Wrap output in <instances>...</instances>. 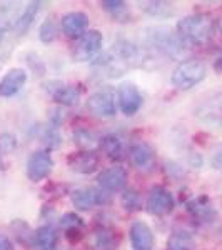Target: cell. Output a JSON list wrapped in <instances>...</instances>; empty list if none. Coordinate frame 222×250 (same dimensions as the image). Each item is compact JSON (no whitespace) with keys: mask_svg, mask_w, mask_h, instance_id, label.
Returning <instances> with one entry per match:
<instances>
[{"mask_svg":"<svg viewBox=\"0 0 222 250\" xmlns=\"http://www.w3.org/2000/svg\"><path fill=\"white\" fill-rule=\"evenodd\" d=\"M42 9V2H30L25 5V9H23L22 15H20L17 25H15L14 32L17 35H23L27 30L32 27V23L35 22V19H37L39 12Z\"/></svg>","mask_w":222,"mask_h":250,"instance_id":"cell-21","label":"cell"},{"mask_svg":"<svg viewBox=\"0 0 222 250\" xmlns=\"http://www.w3.org/2000/svg\"><path fill=\"white\" fill-rule=\"evenodd\" d=\"M187 210L197 222H212L216 219L214 205L211 204V200L204 195L197 197V199H192L191 202H187Z\"/></svg>","mask_w":222,"mask_h":250,"instance_id":"cell-19","label":"cell"},{"mask_svg":"<svg viewBox=\"0 0 222 250\" xmlns=\"http://www.w3.org/2000/svg\"><path fill=\"white\" fill-rule=\"evenodd\" d=\"M212 167L217 170H222V145L216 150V154L212 157Z\"/></svg>","mask_w":222,"mask_h":250,"instance_id":"cell-31","label":"cell"},{"mask_svg":"<svg viewBox=\"0 0 222 250\" xmlns=\"http://www.w3.org/2000/svg\"><path fill=\"white\" fill-rule=\"evenodd\" d=\"M177 34L189 45H202L214 34V20L207 14H192L177 22Z\"/></svg>","mask_w":222,"mask_h":250,"instance_id":"cell-2","label":"cell"},{"mask_svg":"<svg viewBox=\"0 0 222 250\" xmlns=\"http://www.w3.org/2000/svg\"><path fill=\"white\" fill-rule=\"evenodd\" d=\"M131 162L134 164V167L140 172H151L155 165V155L154 150L144 142H135L131 145Z\"/></svg>","mask_w":222,"mask_h":250,"instance_id":"cell-14","label":"cell"},{"mask_svg":"<svg viewBox=\"0 0 222 250\" xmlns=\"http://www.w3.org/2000/svg\"><path fill=\"white\" fill-rule=\"evenodd\" d=\"M102 9L106 10L109 15H112L115 20H120V22H124V20L129 19L127 5H126V2H122V0H104Z\"/></svg>","mask_w":222,"mask_h":250,"instance_id":"cell-26","label":"cell"},{"mask_svg":"<svg viewBox=\"0 0 222 250\" xmlns=\"http://www.w3.org/2000/svg\"><path fill=\"white\" fill-rule=\"evenodd\" d=\"M54 168V160L48 150H35L27 160V177L32 182L47 179Z\"/></svg>","mask_w":222,"mask_h":250,"instance_id":"cell-8","label":"cell"},{"mask_svg":"<svg viewBox=\"0 0 222 250\" xmlns=\"http://www.w3.org/2000/svg\"><path fill=\"white\" fill-rule=\"evenodd\" d=\"M120 204H122V207L127 212H137L142 207V197H140V193L135 188H127V190H124L122 197H120Z\"/></svg>","mask_w":222,"mask_h":250,"instance_id":"cell-28","label":"cell"},{"mask_svg":"<svg viewBox=\"0 0 222 250\" xmlns=\"http://www.w3.org/2000/svg\"><path fill=\"white\" fill-rule=\"evenodd\" d=\"M67 162L74 172L92 173L99 167V155L92 150H79L68 157Z\"/></svg>","mask_w":222,"mask_h":250,"instance_id":"cell-17","label":"cell"},{"mask_svg":"<svg viewBox=\"0 0 222 250\" xmlns=\"http://www.w3.org/2000/svg\"><path fill=\"white\" fill-rule=\"evenodd\" d=\"M59 233L52 225H42L34 232L32 237V245L37 250H54L57 247Z\"/></svg>","mask_w":222,"mask_h":250,"instance_id":"cell-20","label":"cell"},{"mask_svg":"<svg viewBox=\"0 0 222 250\" xmlns=\"http://www.w3.org/2000/svg\"><path fill=\"white\" fill-rule=\"evenodd\" d=\"M57 34H59V27H57V22H55L54 17H47L40 23L39 27V39L42 40L44 43H50L57 39Z\"/></svg>","mask_w":222,"mask_h":250,"instance_id":"cell-27","label":"cell"},{"mask_svg":"<svg viewBox=\"0 0 222 250\" xmlns=\"http://www.w3.org/2000/svg\"><path fill=\"white\" fill-rule=\"evenodd\" d=\"M25 5L19 2H7L0 5V30H14Z\"/></svg>","mask_w":222,"mask_h":250,"instance_id":"cell-18","label":"cell"},{"mask_svg":"<svg viewBox=\"0 0 222 250\" xmlns=\"http://www.w3.org/2000/svg\"><path fill=\"white\" fill-rule=\"evenodd\" d=\"M214 70L216 72H222V50L217 54L216 60H214Z\"/></svg>","mask_w":222,"mask_h":250,"instance_id":"cell-33","label":"cell"},{"mask_svg":"<svg viewBox=\"0 0 222 250\" xmlns=\"http://www.w3.org/2000/svg\"><path fill=\"white\" fill-rule=\"evenodd\" d=\"M5 57H7V48L2 45V43H0V63L3 62V60H5Z\"/></svg>","mask_w":222,"mask_h":250,"instance_id":"cell-34","label":"cell"},{"mask_svg":"<svg viewBox=\"0 0 222 250\" xmlns=\"http://www.w3.org/2000/svg\"><path fill=\"white\" fill-rule=\"evenodd\" d=\"M196 117L204 124L222 125V90L200 104L196 110Z\"/></svg>","mask_w":222,"mask_h":250,"instance_id":"cell-9","label":"cell"},{"mask_svg":"<svg viewBox=\"0 0 222 250\" xmlns=\"http://www.w3.org/2000/svg\"><path fill=\"white\" fill-rule=\"evenodd\" d=\"M89 17L84 12H68L62 17V30L67 37L80 39L87 32Z\"/></svg>","mask_w":222,"mask_h":250,"instance_id":"cell-16","label":"cell"},{"mask_svg":"<svg viewBox=\"0 0 222 250\" xmlns=\"http://www.w3.org/2000/svg\"><path fill=\"white\" fill-rule=\"evenodd\" d=\"M102 42L104 37L100 30H87L75 42L74 48H72V57H74L75 62H89L100 52Z\"/></svg>","mask_w":222,"mask_h":250,"instance_id":"cell-4","label":"cell"},{"mask_svg":"<svg viewBox=\"0 0 222 250\" xmlns=\"http://www.w3.org/2000/svg\"><path fill=\"white\" fill-rule=\"evenodd\" d=\"M140 10L145 12V14L152 15V17H159V19H165L169 15L174 14V9H172V3L169 2H162V0H149V2H139Z\"/></svg>","mask_w":222,"mask_h":250,"instance_id":"cell-23","label":"cell"},{"mask_svg":"<svg viewBox=\"0 0 222 250\" xmlns=\"http://www.w3.org/2000/svg\"><path fill=\"white\" fill-rule=\"evenodd\" d=\"M0 168H3V162H2V148H0Z\"/></svg>","mask_w":222,"mask_h":250,"instance_id":"cell-35","label":"cell"},{"mask_svg":"<svg viewBox=\"0 0 222 250\" xmlns=\"http://www.w3.org/2000/svg\"><path fill=\"white\" fill-rule=\"evenodd\" d=\"M0 250H14V244L9 237L0 235Z\"/></svg>","mask_w":222,"mask_h":250,"instance_id":"cell-32","label":"cell"},{"mask_svg":"<svg viewBox=\"0 0 222 250\" xmlns=\"http://www.w3.org/2000/svg\"><path fill=\"white\" fill-rule=\"evenodd\" d=\"M60 225H62V229L66 232H68V230H84V220L74 212L66 213V215L62 217V220H60Z\"/></svg>","mask_w":222,"mask_h":250,"instance_id":"cell-30","label":"cell"},{"mask_svg":"<svg viewBox=\"0 0 222 250\" xmlns=\"http://www.w3.org/2000/svg\"><path fill=\"white\" fill-rule=\"evenodd\" d=\"M205 77V65L199 60H184L172 72L171 82L179 90H191Z\"/></svg>","mask_w":222,"mask_h":250,"instance_id":"cell-3","label":"cell"},{"mask_svg":"<svg viewBox=\"0 0 222 250\" xmlns=\"http://www.w3.org/2000/svg\"><path fill=\"white\" fill-rule=\"evenodd\" d=\"M45 88L50 92L52 99L64 107H74L79 104L82 90L77 85H66L62 82H47Z\"/></svg>","mask_w":222,"mask_h":250,"instance_id":"cell-10","label":"cell"},{"mask_svg":"<svg viewBox=\"0 0 222 250\" xmlns=\"http://www.w3.org/2000/svg\"><path fill=\"white\" fill-rule=\"evenodd\" d=\"M129 237H131L132 250H152L154 249V233H152L151 227L145 222L135 220L131 225L129 230Z\"/></svg>","mask_w":222,"mask_h":250,"instance_id":"cell-13","label":"cell"},{"mask_svg":"<svg viewBox=\"0 0 222 250\" xmlns=\"http://www.w3.org/2000/svg\"><path fill=\"white\" fill-rule=\"evenodd\" d=\"M74 140H75V144L82 148V150H90L92 145L97 144L95 135L90 134V132L86 130V128H79V130H75L74 132Z\"/></svg>","mask_w":222,"mask_h":250,"instance_id":"cell-29","label":"cell"},{"mask_svg":"<svg viewBox=\"0 0 222 250\" xmlns=\"http://www.w3.org/2000/svg\"><path fill=\"white\" fill-rule=\"evenodd\" d=\"M117 102H119V108L124 115H135L142 107V94L135 83L124 82L117 88Z\"/></svg>","mask_w":222,"mask_h":250,"instance_id":"cell-7","label":"cell"},{"mask_svg":"<svg viewBox=\"0 0 222 250\" xmlns=\"http://www.w3.org/2000/svg\"><path fill=\"white\" fill-rule=\"evenodd\" d=\"M97 182L102 187L104 192H117L122 190L127 184V172L120 165H114V167L104 168L97 177Z\"/></svg>","mask_w":222,"mask_h":250,"instance_id":"cell-12","label":"cell"},{"mask_svg":"<svg viewBox=\"0 0 222 250\" xmlns=\"http://www.w3.org/2000/svg\"><path fill=\"white\" fill-rule=\"evenodd\" d=\"M87 108L90 110V114L100 117V119H111V117H114L117 110L114 90L107 87L94 92L87 100Z\"/></svg>","mask_w":222,"mask_h":250,"instance_id":"cell-5","label":"cell"},{"mask_svg":"<svg viewBox=\"0 0 222 250\" xmlns=\"http://www.w3.org/2000/svg\"><path fill=\"white\" fill-rule=\"evenodd\" d=\"M196 249V239L191 232L177 229L171 233L167 240V250H194Z\"/></svg>","mask_w":222,"mask_h":250,"instance_id":"cell-22","label":"cell"},{"mask_svg":"<svg viewBox=\"0 0 222 250\" xmlns=\"http://www.w3.org/2000/svg\"><path fill=\"white\" fill-rule=\"evenodd\" d=\"M174 205H176L174 195L165 187H162V185H155V187H152L151 192H149L145 208H147V212L152 213V215L162 217L174 210Z\"/></svg>","mask_w":222,"mask_h":250,"instance_id":"cell-6","label":"cell"},{"mask_svg":"<svg viewBox=\"0 0 222 250\" xmlns=\"http://www.w3.org/2000/svg\"><path fill=\"white\" fill-rule=\"evenodd\" d=\"M70 200L79 210H90L92 207L106 202V192L94 187H82L70 193Z\"/></svg>","mask_w":222,"mask_h":250,"instance_id":"cell-11","label":"cell"},{"mask_svg":"<svg viewBox=\"0 0 222 250\" xmlns=\"http://www.w3.org/2000/svg\"><path fill=\"white\" fill-rule=\"evenodd\" d=\"M2 42H3V32L0 30V43H2Z\"/></svg>","mask_w":222,"mask_h":250,"instance_id":"cell-36","label":"cell"},{"mask_svg":"<svg viewBox=\"0 0 222 250\" xmlns=\"http://www.w3.org/2000/svg\"><path fill=\"white\" fill-rule=\"evenodd\" d=\"M29 75L27 70L23 68H10L3 79L0 80V97H12L15 95L19 90H22V87L27 83Z\"/></svg>","mask_w":222,"mask_h":250,"instance_id":"cell-15","label":"cell"},{"mask_svg":"<svg viewBox=\"0 0 222 250\" xmlns=\"http://www.w3.org/2000/svg\"><path fill=\"white\" fill-rule=\"evenodd\" d=\"M100 148L111 160H120L124 155V144L120 140V137L117 135H106L104 139H100Z\"/></svg>","mask_w":222,"mask_h":250,"instance_id":"cell-24","label":"cell"},{"mask_svg":"<svg viewBox=\"0 0 222 250\" xmlns=\"http://www.w3.org/2000/svg\"><path fill=\"white\" fill-rule=\"evenodd\" d=\"M117 242H119V237L114 229L107 227H99L95 232V247L99 250H114L117 247Z\"/></svg>","mask_w":222,"mask_h":250,"instance_id":"cell-25","label":"cell"},{"mask_svg":"<svg viewBox=\"0 0 222 250\" xmlns=\"http://www.w3.org/2000/svg\"><path fill=\"white\" fill-rule=\"evenodd\" d=\"M144 42L159 54L174 60H185L189 43L167 25H152L144 30Z\"/></svg>","mask_w":222,"mask_h":250,"instance_id":"cell-1","label":"cell"}]
</instances>
